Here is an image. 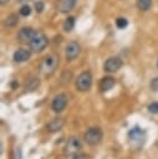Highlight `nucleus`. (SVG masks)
Listing matches in <instances>:
<instances>
[{"instance_id": "nucleus-5", "label": "nucleus", "mask_w": 158, "mask_h": 159, "mask_svg": "<svg viewBox=\"0 0 158 159\" xmlns=\"http://www.w3.org/2000/svg\"><path fill=\"white\" fill-rule=\"evenodd\" d=\"M128 139L131 143H134L137 145L142 144L146 139V132L143 129H141L138 125H136L128 132Z\"/></svg>"}, {"instance_id": "nucleus-21", "label": "nucleus", "mask_w": 158, "mask_h": 159, "mask_svg": "<svg viewBox=\"0 0 158 159\" xmlns=\"http://www.w3.org/2000/svg\"><path fill=\"white\" fill-rule=\"evenodd\" d=\"M148 111L153 114H157L158 113V102H152L149 106H148Z\"/></svg>"}, {"instance_id": "nucleus-6", "label": "nucleus", "mask_w": 158, "mask_h": 159, "mask_svg": "<svg viewBox=\"0 0 158 159\" xmlns=\"http://www.w3.org/2000/svg\"><path fill=\"white\" fill-rule=\"evenodd\" d=\"M80 52H81V47H80V45H78L77 42H75V41L68 42L67 46H66V48H65L66 60H67V61H73L75 58L78 57Z\"/></svg>"}, {"instance_id": "nucleus-22", "label": "nucleus", "mask_w": 158, "mask_h": 159, "mask_svg": "<svg viewBox=\"0 0 158 159\" xmlns=\"http://www.w3.org/2000/svg\"><path fill=\"white\" fill-rule=\"evenodd\" d=\"M44 9H45V4H44V1H41V0H39V1H36L35 2V10L40 14V12H42L44 11Z\"/></svg>"}, {"instance_id": "nucleus-25", "label": "nucleus", "mask_w": 158, "mask_h": 159, "mask_svg": "<svg viewBox=\"0 0 158 159\" xmlns=\"http://www.w3.org/2000/svg\"><path fill=\"white\" fill-rule=\"evenodd\" d=\"M10 0H0V2H1V5H5L6 2H9Z\"/></svg>"}, {"instance_id": "nucleus-18", "label": "nucleus", "mask_w": 158, "mask_h": 159, "mask_svg": "<svg viewBox=\"0 0 158 159\" xmlns=\"http://www.w3.org/2000/svg\"><path fill=\"white\" fill-rule=\"evenodd\" d=\"M127 25H128L127 19H124V17H117L116 19V26L118 29H124V27H127Z\"/></svg>"}, {"instance_id": "nucleus-8", "label": "nucleus", "mask_w": 158, "mask_h": 159, "mask_svg": "<svg viewBox=\"0 0 158 159\" xmlns=\"http://www.w3.org/2000/svg\"><path fill=\"white\" fill-rule=\"evenodd\" d=\"M122 67V60L119 57H109L105 61L103 70L106 72H117Z\"/></svg>"}, {"instance_id": "nucleus-20", "label": "nucleus", "mask_w": 158, "mask_h": 159, "mask_svg": "<svg viewBox=\"0 0 158 159\" xmlns=\"http://www.w3.org/2000/svg\"><path fill=\"white\" fill-rule=\"evenodd\" d=\"M149 87H151V89H152L153 92H158V77L152 78V81H151V83H149Z\"/></svg>"}, {"instance_id": "nucleus-3", "label": "nucleus", "mask_w": 158, "mask_h": 159, "mask_svg": "<svg viewBox=\"0 0 158 159\" xmlns=\"http://www.w3.org/2000/svg\"><path fill=\"white\" fill-rule=\"evenodd\" d=\"M75 86L80 92H87L92 86V75H91V72L83 71L82 73H80L78 77L76 78Z\"/></svg>"}, {"instance_id": "nucleus-27", "label": "nucleus", "mask_w": 158, "mask_h": 159, "mask_svg": "<svg viewBox=\"0 0 158 159\" xmlns=\"http://www.w3.org/2000/svg\"><path fill=\"white\" fill-rule=\"evenodd\" d=\"M157 65H158V62H157Z\"/></svg>"}, {"instance_id": "nucleus-16", "label": "nucleus", "mask_w": 158, "mask_h": 159, "mask_svg": "<svg viewBox=\"0 0 158 159\" xmlns=\"http://www.w3.org/2000/svg\"><path fill=\"white\" fill-rule=\"evenodd\" d=\"M73 27H75V17L73 16H68L63 22V30L66 32H70V31H72Z\"/></svg>"}, {"instance_id": "nucleus-15", "label": "nucleus", "mask_w": 158, "mask_h": 159, "mask_svg": "<svg viewBox=\"0 0 158 159\" xmlns=\"http://www.w3.org/2000/svg\"><path fill=\"white\" fill-rule=\"evenodd\" d=\"M17 21H19L17 15L11 14V15H9V16L5 19V26H7V27H14V26L17 25Z\"/></svg>"}, {"instance_id": "nucleus-13", "label": "nucleus", "mask_w": 158, "mask_h": 159, "mask_svg": "<svg viewBox=\"0 0 158 159\" xmlns=\"http://www.w3.org/2000/svg\"><path fill=\"white\" fill-rule=\"evenodd\" d=\"M62 127H63V119L62 118H53L46 125V128H47L49 132H57Z\"/></svg>"}, {"instance_id": "nucleus-9", "label": "nucleus", "mask_w": 158, "mask_h": 159, "mask_svg": "<svg viewBox=\"0 0 158 159\" xmlns=\"http://www.w3.org/2000/svg\"><path fill=\"white\" fill-rule=\"evenodd\" d=\"M66 104H67V97H66L63 93H61V94H57V96L52 99L51 108H52L53 112L60 113V112H62V111L65 109Z\"/></svg>"}, {"instance_id": "nucleus-26", "label": "nucleus", "mask_w": 158, "mask_h": 159, "mask_svg": "<svg viewBox=\"0 0 158 159\" xmlns=\"http://www.w3.org/2000/svg\"><path fill=\"white\" fill-rule=\"evenodd\" d=\"M27 1H31V0H19V2H22V4H25V2H27Z\"/></svg>"}, {"instance_id": "nucleus-24", "label": "nucleus", "mask_w": 158, "mask_h": 159, "mask_svg": "<svg viewBox=\"0 0 158 159\" xmlns=\"http://www.w3.org/2000/svg\"><path fill=\"white\" fill-rule=\"evenodd\" d=\"M17 86H19V83H16L15 81H12V82H11V88H16Z\"/></svg>"}, {"instance_id": "nucleus-14", "label": "nucleus", "mask_w": 158, "mask_h": 159, "mask_svg": "<svg viewBox=\"0 0 158 159\" xmlns=\"http://www.w3.org/2000/svg\"><path fill=\"white\" fill-rule=\"evenodd\" d=\"M75 5H76V0H62V1L60 2L58 9H60L61 12L66 14V12L71 11V10L75 7Z\"/></svg>"}, {"instance_id": "nucleus-11", "label": "nucleus", "mask_w": 158, "mask_h": 159, "mask_svg": "<svg viewBox=\"0 0 158 159\" xmlns=\"http://www.w3.org/2000/svg\"><path fill=\"white\" fill-rule=\"evenodd\" d=\"M30 55H31V52L29 51V50H25V48H17L15 52H14V61L15 62H19V63H21V62H25V61H27L29 58H30Z\"/></svg>"}, {"instance_id": "nucleus-4", "label": "nucleus", "mask_w": 158, "mask_h": 159, "mask_svg": "<svg viewBox=\"0 0 158 159\" xmlns=\"http://www.w3.org/2000/svg\"><path fill=\"white\" fill-rule=\"evenodd\" d=\"M83 138H85V140H86L87 144H90V145H97L101 142V139H102V132H101L100 128H90L85 133Z\"/></svg>"}, {"instance_id": "nucleus-19", "label": "nucleus", "mask_w": 158, "mask_h": 159, "mask_svg": "<svg viewBox=\"0 0 158 159\" xmlns=\"http://www.w3.org/2000/svg\"><path fill=\"white\" fill-rule=\"evenodd\" d=\"M20 15L21 16H29L30 14H31V7L27 5V4H25V5H22L21 7H20Z\"/></svg>"}, {"instance_id": "nucleus-1", "label": "nucleus", "mask_w": 158, "mask_h": 159, "mask_svg": "<svg viewBox=\"0 0 158 159\" xmlns=\"http://www.w3.org/2000/svg\"><path fill=\"white\" fill-rule=\"evenodd\" d=\"M47 43H49V40H47L46 35L44 32H41V31H36L35 35H34V37H32V40L30 41L29 46H30L31 51H34V52H41V51L45 50V47L47 46Z\"/></svg>"}, {"instance_id": "nucleus-23", "label": "nucleus", "mask_w": 158, "mask_h": 159, "mask_svg": "<svg viewBox=\"0 0 158 159\" xmlns=\"http://www.w3.org/2000/svg\"><path fill=\"white\" fill-rule=\"evenodd\" d=\"M73 159H88V157L85 155V154H80V155H76Z\"/></svg>"}, {"instance_id": "nucleus-12", "label": "nucleus", "mask_w": 158, "mask_h": 159, "mask_svg": "<svg viewBox=\"0 0 158 159\" xmlns=\"http://www.w3.org/2000/svg\"><path fill=\"white\" fill-rule=\"evenodd\" d=\"M114 84H116L114 78L109 77V76H106L100 81V89H101V92H107V91L112 89L114 87Z\"/></svg>"}, {"instance_id": "nucleus-7", "label": "nucleus", "mask_w": 158, "mask_h": 159, "mask_svg": "<svg viewBox=\"0 0 158 159\" xmlns=\"http://www.w3.org/2000/svg\"><path fill=\"white\" fill-rule=\"evenodd\" d=\"M80 149H81V142L77 138L72 137V138H70L67 140V143L65 145V149H63L65 150L63 153L66 155H76Z\"/></svg>"}, {"instance_id": "nucleus-17", "label": "nucleus", "mask_w": 158, "mask_h": 159, "mask_svg": "<svg viewBox=\"0 0 158 159\" xmlns=\"http://www.w3.org/2000/svg\"><path fill=\"white\" fill-rule=\"evenodd\" d=\"M137 6L141 11H147L152 6V0H137Z\"/></svg>"}, {"instance_id": "nucleus-2", "label": "nucleus", "mask_w": 158, "mask_h": 159, "mask_svg": "<svg viewBox=\"0 0 158 159\" xmlns=\"http://www.w3.org/2000/svg\"><path fill=\"white\" fill-rule=\"evenodd\" d=\"M57 66H58V57L56 55H50V56H47V57H45L42 60L41 66H40V71L44 75L49 76V75L55 72Z\"/></svg>"}, {"instance_id": "nucleus-10", "label": "nucleus", "mask_w": 158, "mask_h": 159, "mask_svg": "<svg viewBox=\"0 0 158 159\" xmlns=\"http://www.w3.org/2000/svg\"><path fill=\"white\" fill-rule=\"evenodd\" d=\"M35 32L36 31H34L31 27H22V29H20V31L17 34V40L22 43H30Z\"/></svg>"}]
</instances>
